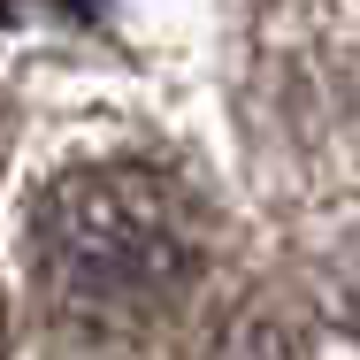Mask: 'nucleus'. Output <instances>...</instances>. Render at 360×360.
I'll list each match as a JSON object with an SVG mask.
<instances>
[{
	"label": "nucleus",
	"instance_id": "1",
	"mask_svg": "<svg viewBox=\"0 0 360 360\" xmlns=\"http://www.w3.org/2000/svg\"><path fill=\"white\" fill-rule=\"evenodd\" d=\"M200 222L131 161H92L39 192L31 207V284L70 338H139L200 284Z\"/></svg>",
	"mask_w": 360,
	"mask_h": 360
},
{
	"label": "nucleus",
	"instance_id": "2",
	"mask_svg": "<svg viewBox=\"0 0 360 360\" xmlns=\"http://www.w3.org/2000/svg\"><path fill=\"white\" fill-rule=\"evenodd\" d=\"M192 360H314V345H307V322L291 307L245 299V307H222L215 322L200 330Z\"/></svg>",
	"mask_w": 360,
	"mask_h": 360
}]
</instances>
